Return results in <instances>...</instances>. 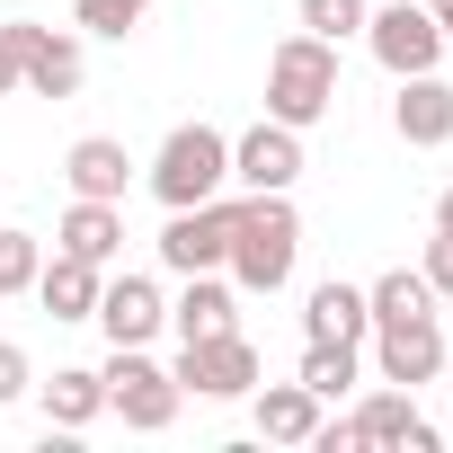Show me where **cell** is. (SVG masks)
<instances>
[{"instance_id": "cell-24", "label": "cell", "mask_w": 453, "mask_h": 453, "mask_svg": "<svg viewBox=\"0 0 453 453\" xmlns=\"http://www.w3.org/2000/svg\"><path fill=\"white\" fill-rule=\"evenodd\" d=\"M72 27H81V36H107V45H125V36L142 27V0H81V10H72Z\"/></svg>"}, {"instance_id": "cell-14", "label": "cell", "mask_w": 453, "mask_h": 453, "mask_svg": "<svg viewBox=\"0 0 453 453\" xmlns=\"http://www.w3.org/2000/svg\"><path fill=\"white\" fill-rule=\"evenodd\" d=\"M54 250H72V258H89V267H116V258H125V204L72 196L63 222H54Z\"/></svg>"}, {"instance_id": "cell-6", "label": "cell", "mask_w": 453, "mask_h": 453, "mask_svg": "<svg viewBox=\"0 0 453 453\" xmlns=\"http://www.w3.org/2000/svg\"><path fill=\"white\" fill-rule=\"evenodd\" d=\"M0 36L19 45V89H36V98H81V81H89V54H81V36H72V27L0 19Z\"/></svg>"}, {"instance_id": "cell-30", "label": "cell", "mask_w": 453, "mask_h": 453, "mask_svg": "<svg viewBox=\"0 0 453 453\" xmlns=\"http://www.w3.org/2000/svg\"><path fill=\"white\" fill-rule=\"evenodd\" d=\"M435 232H453V187H444V196H435Z\"/></svg>"}, {"instance_id": "cell-23", "label": "cell", "mask_w": 453, "mask_h": 453, "mask_svg": "<svg viewBox=\"0 0 453 453\" xmlns=\"http://www.w3.org/2000/svg\"><path fill=\"white\" fill-rule=\"evenodd\" d=\"M36 267H45V241L19 232V222H0V303H10V294H36Z\"/></svg>"}, {"instance_id": "cell-8", "label": "cell", "mask_w": 453, "mask_h": 453, "mask_svg": "<svg viewBox=\"0 0 453 453\" xmlns=\"http://www.w3.org/2000/svg\"><path fill=\"white\" fill-rule=\"evenodd\" d=\"M294 178H303V134L294 125L258 116L250 134H232V187L241 196H294Z\"/></svg>"}, {"instance_id": "cell-2", "label": "cell", "mask_w": 453, "mask_h": 453, "mask_svg": "<svg viewBox=\"0 0 453 453\" xmlns=\"http://www.w3.org/2000/svg\"><path fill=\"white\" fill-rule=\"evenodd\" d=\"M329 107H338V45L311 36V27H294V36L267 54V116L294 125V134H311Z\"/></svg>"}, {"instance_id": "cell-17", "label": "cell", "mask_w": 453, "mask_h": 453, "mask_svg": "<svg viewBox=\"0 0 453 453\" xmlns=\"http://www.w3.org/2000/svg\"><path fill=\"white\" fill-rule=\"evenodd\" d=\"M303 338H329V347H365V338H373L365 285H347V276L311 285V294H303Z\"/></svg>"}, {"instance_id": "cell-13", "label": "cell", "mask_w": 453, "mask_h": 453, "mask_svg": "<svg viewBox=\"0 0 453 453\" xmlns=\"http://www.w3.org/2000/svg\"><path fill=\"white\" fill-rule=\"evenodd\" d=\"M391 134H400L409 151H444V142H453V81H444V72H409L400 98H391Z\"/></svg>"}, {"instance_id": "cell-16", "label": "cell", "mask_w": 453, "mask_h": 453, "mask_svg": "<svg viewBox=\"0 0 453 453\" xmlns=\"http://www.w3.org/2000/svg\"><path fill=\"white\" fill-rule=\"evenodd\" d=\"M63 187H72V196H107V204H125V187H134V151H125L116 134H81V142L63 151Z\"/></svg>"}, {"instance_id": "cell-19", "label": "cell", "mask_w": 453, "mask_h": 453, "mask_svg": "<svg viewBox=\"0 0 453 453\" xmlns=\"http://www.w3.org/2000/svg\"><path fill=\"white\" fill-rule=\"evenodd\" d=\"M98 285H107V267H89V258H72V250H54V258L36 267V303H45L54 320H89V311H98Z\"/></svg>"}, {"instance_id": "cell-22", "label": "cell", "mask_w": 453, "mask_h": 453, "mask_svg": "<svg viewBox=\"0 0 453 453\" xmlns=\"http://www.w3.org/2000/svg\"><path fill=\"white\" fill-rule=\"evenodd\" d=\"M365 311H373V320H418V311H435V285H426L418 267H382V276L365 285Z\"/></svg>"}, {"instance_id": "cell-27", "label": "cell", "mask_w": 453, "mask_h": 453, "mask_svg": "<svg viewBox=\"0 0 453 453\" xmlns=\"http://www.w3.org/2000/svg\"><path fill=\"white\" fill-rule=\"evenodd\" d=\"M418 276L435 285V303H453V232H435V241H426V258H418Z\"/></svg>"}, {"instance_id": "cell-7", "label": "cell", "mask_w": 453, "mask_h": 453, "mask_svg": "<svg viewBox=\"0 0 453 453\" xmlns=\"http://www.w3.org/2000/svg\"><path fill=\"white\" fill-rule=\"evenodd\" d=\"M169 373H178L187 400H250V391H258V347H250L241 329H222V338H187Z\"/></svg>"}, {"instance_id": "cell-15", "label": "cell", "mask_w": 453, "mask_h": 453, "mask_svg": "<svg viewBox=\"0 0 453 453\" xmlns=\"http://www.w3.org/2000/svg\"><path fill=\"white\" fill-rule=\"evenodd\" d=\"M169 329H178V347H187V338H222V329H241V285L222 276V267L187 276L178 303H169Z\"/></svg>"}, {"instance_id": "cell-21", "label": "cell", "mask_w": 453, "mask_h": 453, "mask_svg": "<svg viewBox=\"0 0 453 453\" xmlns=\"http://www.w3.org/2000/svg\"><path fill=\"white\" fill-rule=\"evenodd\" d=\"M303 391H320V400H338V391H356L365 382V347H329V338H303V373H294Z\"/></svg>"}, {"instance_id": "cell-26", "label": "cell", "mask_w": 453, "mask_h": 453, "mask_svg": "<svg viewBox=\"0 0 453 453\" xmlns=\"http://www.w3.org/2000/svg\"><path fill=\"white\" fill-rule=\"evenodd\" d=\"M36 391V365H27V347L19 338H0V409H10V400H27Z\"/></svg>"}, {"instance_id": "cell-11", "label": "cell", "mask_w": 453, "mask_h": 453, "mask_svg": "<svg viewBox=\"0 0 453 453\" xmlns=\"http://www.w3.org/2000/svg\"><path fill=\"white\" fill-rule=\"evenodd\" d=\"M98 329H107V347H151L160 329H169V294H160V276H107L98 285V311H89Z\"/></svg>"}, {"instance_id": "cell-10", "label": "cell", "mask_w": 453, "mask_h": 453, "mask_svg": "<svg viewBox=\"0 0 453 453\" xmlns=\"http://www.w3.org/2000/svg\"><path fill=\"white\" fill-rule=\"evenodd\" d=\"M232 258V196H213V204H178L160 222V267L169 276H204Z\"/></svg>"}, {"instance_id": "cell-9", "label": "cell", "mask_w": 453, "mask_h": 453, "mask_svg": "<svg viewBox=\"0 0 453 453\" xmlns=\"http://www.w3.org/2000/svg\"><path fill=\"white\" fill-rule=\"evenodd\" d=\"M365 347H373V373L400 382V391L444 382V320H435V311H418V320H373Z\"/></svg>"}, {"instance_id": "cell-4", "label": "cell", "mask_w": 453, "mask_h": 453, "mask_svg": "<svg viewBox=\"0 0 453 453\" xmlns=\"http://www.w3.org/2000/svg\"><path fill=\"white\" fill-rule=\"evenodd\" d=\"M107 409L134 426V435H169L178 426V409H187V391H178V373L151 356V347H107Z\"/></svg>"}, {"instance_id": "cell-12", "label": "cell", "mask_w": 453, "mask_h": 453, "mask_svg": "<svg viewBox=\"0 0 453 453\" xmlns=\"http://www.w3.org/2000/svg\"><path fill=\"white\" fill-rule=\"evenodd\" d=\"M356 444H400V453H435V426L418 418V391H400V382H373L365 400H356Z\"/></svg>"}, {"instance_id": "cell-28", "label": "cell", "mask_w": 453, "mask_h": 453, "mask_svg": "<svg viewBox=\"0 0 453 453\" xmlns=\"http://www.w3.org/2000/svg\"><path fill=\"white\" fill-rule=\"evenodd\" d=\"M0 98H19V45L0 36Z\"/></svg>"}, {"instance_id": "cell-20", "label": "cell", "mask_w": 453, "mask_h": 453, "mask_svg": "<svg viewBox=\"0 0 453 453\" xmlns=\"http://www.w3.org/2000/svg\"><path fill=\"white\" fill-rule=\"evenodd\" d=\"M36 400H45V426H89V418H107V373L98 365H54V382H36Z\"/></svg>"}, {"instance_id": "cell-31", "label": "cell", "mask_w": 453, "mask_h": 453, "mask_svg": "<svg viewBox=\"0 0 453 453\" xmlns=\"http://www.w3.org/2000/svg\"><path fill=\"white\" fill-rule=\"evenodd\" d=\"M142 10H151V0H142Z\"/></svg>"}, {"instance_id": "cell-25", "label": "cell", "mask_w": 453, "mask_h": 453, "mask_svg": "<svg viewBox=\"0 0 453 453\" xmlns=\"http://www.w3.org/2000/svg\"><path fill=\"white\" fill-rule=\"evenodd\" d=\"M365 10H373V0H303V27L329 36V45H347V36H365Z\"/></svg>"}, {"instance_id": "cell-1", "label": "cell", "mask_w": 453, "mask_h": 453, "mask_svg": "<svg viewBox=\"0 0 453 453\" xmlns=\"http://www.w3.org/2000/svg\"><path fill=\"white\" fill-rule=\"evenodd\" d=\"M294 267H303L294 196H232V258H222V276H232L241 294H285Z\"/></svg>"}, {"instance_id": "cell-29", "label": "cell", "mask_w": 453, "mask_h": 453, "mask_svg": "<svg viewBox=\"0 0 453 453\" xmlns=\"http://www.w3.org/2000/svg\"><path fill=\"white\" fill-rule=\"evenodd\" d=\"M426 10H435V27H444V45H453V0H426Z\"/></svg>"}, {"instance_id": "cell-5", "label": "cell", "mask_w": 453, "mask_h": 453, "mask_svg": "<svg viewBox=\"0 0 453 453\" xmlns=\"http://www.w3.org/2000/svg\"><path fill=\"white\" fill-rule=\"evenodd\" d=\"M365 54L391 81H409V72H435L444 63V27H435L426 0H382V10H365Z\"/></svg>"}, {"instance_id": "cell-3", "label": "cell", "mask_w": 453, "mask_h": 453, "mask_svg": "<svg viewBox=\"0 0 453 453\" xmlns=\"http://www.w3.org/2000/svg\"><path fill=\"white\" fill-rule=\"evenodd\" d=\"M151 196L178 213V204H213L222 187H232V134L222 125H169V142L151 151Z\"/></svg>"}, {"instance_id": "cell-18", "label": "cell", "mask_w": 453, "mask_h": 453, "mask_svg": "<svg viewBox=\"0 0 453 453\" xmlns=\"http://www.w3.org/2000/svg\"><path fill=\"white\" fill-rule=\"evenodd\" d=\"M320 391H303V382H258L250 391V418H258V435L267 444H311V426H320Z\"/></svg>"}]
</instances>
